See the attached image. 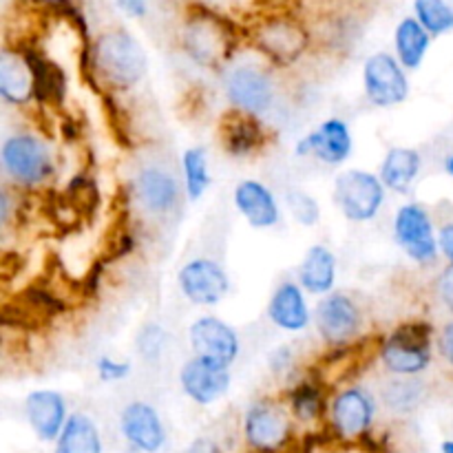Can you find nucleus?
I'll return each mask as SVG.
<instances>
[{
    "instance_id": "f257e3e1",
    "label": "nucleus",
    "mask_w": 453,
    "mask_h": 453,
    "mask_svg": "<svg viewBox=\"0 0 453 453\" xmlns=\"http://www.w3.org/2000/svg\"><path fill=\"white\" fill-rule=\"evenodd\" d=\"M93 73L113 91H128L146 73V53L124 27L102 31L88 51Z\"/></svg>"
},
{
    "instance_id": "f03ea898",
    "label": "nucleus",
    "mask_w": 453,
    "mask_h": 453,
    "mask_svg": "<svg viewBox=\"0 0 453 453\" xmlns=\"http://www.w3.org/2000/svg\"><path fill=\"white\" fill-rule=\"evenodd\" d=\"M181 49L195 65L221 71L234 51L233 25L211 9L193 7L181 27Z\"/></svg>"
},
{
    "instance_id": "7ed1b4c3",
    "label": "nucleus",
    "mask_w": 453,
    "mask_h": 453,
    "mask_svg": "<svg viewBox=\"0 0 453 453\" xmlns=\"http://www.w3.org/2000/svg\"><path fill=\"white\" fill-rule=\"evenodd\" d=\"M434 330L427 321H410L385 336L379 354L385 370L401 379H416L432 365Z\"/></svg>"
},
{
    "instance_id": "20e7f679",
    "label": "nucleus",
    "mask_w": 453,
    "mask_h": 453,
    "mask_svg": "<svg viewBox=\"0 0 453 453\" xmlns=\"http://www.w3.org/2000/svg\"><path fill=\"white\" fill-rule=\"evenodd\" d=\"M385 184L379 175L352 168L336 177L334 203L341 215L352 224H367L376 219L385 202Z\"/></svg>"
},
{
    "instance_id": "39448f33",
    "label": "nucleus",
    "mask_w": 453,
    "mask_h": 453,
    "mask_svg": "<svg viewBox=\"0 0 453 453\" xmlns=\"http://www.w3.org/2000/svg\"><path fill=\"white\" fill-rule=\"evenodd\" d=\"M0 162L9 180L20 186H38L53 175L47 144L31 133L7 137L0 149Z\"/></svg>"
},
{
    "instance_id": "423d86ee",
    "label": "nucleus",
    "mask_w": 453,
    "mask_h": 453,
    "mask_svg": "<svg viewBox=\"0 0 453 453\" xmlns=\"http://www.w3.org/2000/svg\"><path fill=\"white\" fill-rule=\"evenodd\" d=\"M394 239L401 250L418 265H434L441 257L432 215L423 203H405L394 217Z\"/></svg>"
},
{
    "instance_id": "0eeeda50",
    "label": "nucleus",
    "mask_w": 453,
    "mask_h": 453,
    "mask_svg": "<svg viewBox=\"0 0 453 453\" xmlns=\"http://www.w3.org/2000/svg\"><path fill=\"white\" fill-rule=\"evenodd\" d=\"M224 91L233 109L257 118L268 113L277 100V84L259 65H237L226 71Z\"/></svg>"
},
{
    "instance_id": "6e6552de",
    "label": "nucleus",
    "mask_w": 453,
    "mask_h": 453,
    "mask_svg": "<svg viewBox=\"0 0 453 453\" xmlns=\"http://www.w3.org/2000/svg\"><path fill=\"white\" fill-rule=\"evenodd\" d=\"M255 47L277 66H290L310 44L308 29L292 16H273L261 20L252 31Z\"/></svg>"
},
{
    "instance_id": "1a4fd4ad",
    "label": "nucleus",
    "mask_w": 453,
    "mask_h": 453,
    "mask_svg": "<svg viewBox=\"0 0 453 453\" xmlns=\"http://www.w3.org/2000/svg\"><path fill=\"white\" fill-rule=\"evenodd\" d=\"M363 87L367 100L379 109H392L410 97V80L392 53H372L363 65Z\"/></svg>"
},
{
    "instance_id": "9d476101",
    "label": "nucleus",
    "mask_w": 453,
    "mask_h": 453,
    "mask_svg": "<svg viewBox=\"0 0 453 453\" xmlns=\"http://www.w3.org/2000/svg\"><path fill=\"white\" fill-rule=\"evenodd\" d=\"M292 423L288 411L273 401H259L250 405L243 418L246 442L259 453H274L290 441Z\"/></svg>"
},
{
    "instance_id": "9b49d317",
    "label": "nucleus",
    "mask_w": 453,
    "mask_h": 453,
    "mask_svg": "<svg viewBox=\"0 0 453 453\" xmlns=\"http://www.w3.org/2000/svg\"><path fill=\"white\" fill-rule=\"evenodd\" d=\"M177 286L190 303L208 308V305L221 303L228 296L230 279L221 264L199 257L181 265L177 274Z\"/></svg>"
},
{
    "instance_id": "f8f14e48",
    "label": "nucleus",
    "mask_w": 453,
    "mask_h": 453,
    "mask_svg": "<svg viewBox=\"0 0 453 453\" xmlns=\"http://www.w3.org/2000/svg\"><path fill=\"white\" fill-rule=\"evenodd\" d=\"M314 323L327 345L341 348L357 339L361 332L363 317L352 296L343 295V292H332L319 301L317 310H314Z\"/></svg>"
},
{
    "instance_id": "ddd939ff",
    "label": "nucleus",
    "mask_w": 453,
    "mask_h": 453,
    "mask_svg": "<svg viewBox=\"0 0 453 453\" xmlns=\"http://www.w3.org/2000/svg\"><path fill=\"white\" fill-rule=\"evenodd\" d=\"M352 149L354 140L348 122L341 118H330L312 133H308L303 140L296 142L295 155L319 159L326 166H341L349 159Z\"/></svg>"
},
{
    "instance_id": "4468645a",
    "label": "nucleus",
    "mask_w": 453,
    "mask_h": 453,
    "mask_svg": "<svg viewBox=\"0 0 453 453\" xmlns=\"http://www.w3.org/2000/svg\"><path fill=\"white\" fill-rule=\"evenodd\" d=\"M181 392L197 405L206 407L226 396L230 389V367L203 357H193L180 370Z\"/></svg>"
},
{
    "instance_id": "2eb2a0df",
    "label": "nucleus",
    "mask_w": 453,
    "mask_h": 453,
    "mask_svg": "<svg viewBox=\"0 0 453 453\" xmlns=\"http://www.w3.org/2000/svg\"><path fill=\"white\" fill-rule=\"evenodd\" d=\"M188 343L195 357L211 358V361L233 365L239 358V336L233 327L219 317H199L188 327Z\"/></svg>"
},
{
    "instance_id": "dca6fc26",
    "label": "nucleus",
    "mask_w": 453,
    "mask_h": 453,
    "mask_svg": "<svg viewBox=\"0 0 453 453\" xmlns=\"http://www.w3.org/2000/svg\"><path fill=\"white\" fill-rule=\"evenodd\" d=\"M119 432L124 441L140 453H157L166 445L162 416L150 403L133 401L119 414Z\"/></svg>"
},
{
    "instance_id": "f3484780",
    "label": "nucleus",
    "mask_w": 453,
    "mask_h": 453,
    "mask_svg": "<svg viewBox=\"0 0 453 453\" xmlns=\"http://www.w3.org/2000/svg\"><path fill=\"white\" fill-rule=\"evenodd\" d=\"M330 423L343 441H357L374 423V398L363 388H348L330 405Z\"/></svg>"
},
{
    "instance_id": "a211bd4d",
    "label": "nucleus",
    "mask_w": 453,
    "mask_h": 453,
    "mask_svg": "<svg viewBox=\"0 0 453 453\" xmlns=\"http://www.w3.org/2000/svg\"><path fill=\"white\" fill-rule=\"evenodd\" d=\"M219 142L233 157H252L268 142V128L257 115L230 109L219 122Z\"/></svg>"
},
{
    "instance_id": "6ab92c4d",
    "label": "nucleus",
    "mask_w": 453,
    "mask_h": 453,
    "mask_svg": "<svg viewBox=\"0 0 453 453\" xmlns=\"http://www.w3.org/2000/svg\"><path fill=\"white\" fill-rule=\"evenodd\" d=\"M25 416L29 427L42 442H53L60 438L69 414L66 401L60 392L53 389H35L25 398Z\"/></svg>"
},
{
    "instance_id": "aec40b11",
    "label": "nucleus",
    "mask_w": 453,
    "mask_h": 453,
    "mask_svg": "<svg viewBox=\"0 0 453 453\" xmlns=\"http://www.w3.org/2000/svg\"><path fill=\"white\" fill-rule=\"evenodd\" d=\"M234 208L239 215L248 221L250 228L265 230L273 228L281 219V208H279L277 197L265 184L257 180H242L234 186L233 193Z\"/></svg>"
},
{
    "instance_id": "412c9836",
    "label": "nucleus",
    "mask_w": 453,
    "mask_h": 453,
    "mask_svg": "<svg viewBox=\"0 0 453 453\" xmlns=\"http://www.w3.org/2000/svg\"><path fill=\"white\" fill-rule=\"evenodd\" d=\"M135 197L149 215L164 217L180 202V184L164 168L146 166L135 177Z\"/></svg>"
},
{
    "instance_id": "4be33fe9",
    "label": "nucleus",
    "mask_w": 453,
    "mask_h": 453,
    "mask_svg": "<svg viewBox=\"0 0 453 453\" xmlns=\"http://www.w3.org/2000/svg\"><path fill=\"white\" fill-rule=\"evenodd\" d=\"M268 319L283 332H303L312 319L303 288L295 281H283L270 296Z\"/></svg>"
},
{
    "instance_id": "5701e85b",
    "label": "nucleus",
    "mask_w": 453,
    "mask_h": 453,
    "mask_svg": "<svg viewBox=\"0 0 453 453\" xmlns=\"http://www.w3.org/2000/svg\"><path fill=\"white\" fill-rule=\"evenodd\" d=\"M0 97L9 104H27L35 97L34 71L25 53L12 49L0 53Z\"/></svg>"
},
{
    "instance_id": "b1692460",
    "label": "nucleus",
    "mask_w": 453,
    "mask_h": 453,
    "mask_svg": "<svg viewBox=\"0 0 453 453\" xmlns=\"http://www.w3.org/2000/svg\"><path fill=\"white\" fill-rule=\"evenodd\" d=\"M299 286L314 296L332 295L336 283V257L323 243L310 248L296 270Z\"/></svg>"
},
{
    "instance_id": "393cba45",
    "label": "nucleus",
    "mask_w": 453,
    "mask_h": 453,
    "mask_svg": "<svg viewBox=\"0 0 453 453\" xmlns=\"http://www.w3.org/2000/svg\"><path fill=\"white\" fill-rule=\"evenodd\" d=\"M420 168H423V157L418 150L410 149V146H392L385 153L379 177L385 188L398 195H407L414 181L418 180Z\"/></svg>"
},
{
    "instance_id": "a878e982",
    "label": "nucleus",
    "mask_w": 453,
    "mask_h": 453,
    "mask_svg": "<svg viewBox=\"0 0 453 453\" xmlns=\"http://www.w3.org/2000/svg\"><path fill=\"white\" fill-rule=\"evenodd\" d=\"M432 44V35L427 34L423 25L416 18H403L394 34V47H396V58L403 69L416 71L423 65L425 56Z\"/></svg>"
},
{
    "instance_id": "bb28decb",
    "label": "nucleus",
    "mask_w": 453,
    "mask_h": 453,
    "mask_svg": "<svg viewBox=\"0 0 453 453\" xmlns=\"http://www.w3.org/2000/svg\"><path fill=\"white\" fill-rule=\"evenodd\" d=\"M53 453H102V436L96 420L80 411L71 414Z\"/></svg>"
},
{
    "instance_id": "cd10ccee",
    "label": "nucleus",
    "mask_w": 453,
    "mask_h": 453,
    "mask_svg": "<svg viewBox=\"0 0 453 453\" xmlns=\"http://www.w3.org/2000/svg\"><path fill=\"white\" fill-rule=\"evenodd\" d=\"M181 166H184V184L186 195L190 202H199L203 193L211 186V173H208V155L202 146L186 149L181 155Z\"/></svg>"
},
{
    "instance_id": "c85d7f7f",
    "label": "nucleus",
    "mask_w": 453,
    "mask_h": 453,
    "mask_svg": "<svg viewBox=\"0 0 453 453\" xmlns=\"http://www.w3.org/2000/svg\"><path fill=\"white\" fill-rule=\"evenodd\" d=\"M414 12L432 38L453 31V7L447 0H414Z\"/></svg>"
},
{
    "instance_id": "c756f323",
    "label": "nucleus",
    "mask_w": 453,
    "mask_h": 453,
    "mask_svg": "<svg viewBox=\"0 0 453 453\" xmlns=\"http://www.w3.org/2000/svg\"><path fill=\"white\" fill-rule=\"evenodd\" d=\"M423 398V385L414 379H401L388 383L383 389V403L388 410L396 414H410L420 405Z\"/></svg>"
},
{
    "instance_id": "7c9ffc66",
    "label": "nucleus",
    "mask_w": 453,
    "mask_h": 453,
    "mask_svg": "<svg viewBox=\"0 0 453 453\" xmlns=\"http://www.w3.org/2000/svg\"><path fill=\"white\" fill-rule=\"evenodd\" d=\"M323 392L314 383H301L290 394L292 416L301 423H314L323 414Z\"/></svg>"
},
{
    "instance_id": "2f4dec72",
    "label": "nucleus",
    "mask_w": 453,
    "mask_h": 453,
    "mask_svg": "<svg viewBox=\"0 0 453 453\" xmlns=\"http://www.w3.org/2000/svg\"><path fill=\"white\" fill-rule=\"evenodd\" d=\"M168 348V332L159 323H144L135 336V352L144 363H157Z\"/></svg>"
},
{
    "instance_id": "473e14b6",
    "label": "nucleus",
    "mask_w": 453,
    "mask_h": 453,
    "mask_svg": "<svg viewBox=\"0 0 453 453\" xmlns=\"http://www.w3.org/2000/svg\"><path fill=\"white\" fill-rule=\"evenodd\" d=\"M286 203L290 215L295 217L296 224L305 226V228H314V226L321 221V206H319L317 199L312 197L310 193L299 188L288 190L286 195Z\"/></svg>"
},
{
    "instance_id": "72a5a7b5",
    "label": "nucleus",
    "mask_w": 453,
    "mask_h": 453,
    "mask_svg": "<svg viewBox=\"0 0 453 453\" xmlns=\"http://www.w3.org/2000/svg\"><path fill=\"white\" fill-rule=\"evenodd\" d=\"M96 372L102 383H119V380L131 376V363L118 361L113 357H100L97 358Z\"/></svg>"
},
{
    "instance_id": "f704fd0d",
    "label": "nucleus",
    "mask_w": 453,
    "mask_h": 453,
    "mask_svg": "<svg viewBox=\"0 0 453 453\" xmlns=\"http://www.w3.org/2000/svg\"><path fill=\"white\" fill-rule=\"evenodd\" d=\"M270 363V370H273L274 376H283L295 367V357H292V349L288 345L283 348H277L268 358Z\"/></svg>"
},
{
    "instance_id": "c9c22d12",
    "label": "nucleus",
    "mask_w": 453,
    "mask_h": 453,
    "mask_svg": "<svg viewBox=\"0 0 453 453\" xmlns=\"http://www.w3.org/2000/svg\"><path fill=\"white\" fill-rule=\"evenodd\" d=\"M436 292H438V299L442 301L447 310L453 314V265L449 264L445 270L441 273L436 283Z\"/></svg>"
},
{
    "instance_id": "e433bc0d",
    "label": "nucleus",
    "mask_w": 453,
    "mask_h": 453,
    "mask_svg": "<svg viewBox=\"0 0 453 453\" xmlns=\"http://www.w3.org/2000/svg\"><path fill=\"white\" fill-rule=\"evenodd\" d=\"M436 345H438V352H441V357L453 367V319L451 321H447L445 326H442V330L438 332Z\"/></svg>"
},
{
    "instance_id": "4c0bfd02",
    "label": "nucleus",
    "mask_w": 453,
    "mask_h": 453,
    "mask_svg": "<svg viewBox=\"0 0 453 453\" xmlns=\"http://www.w3.org/2000/svg\"><path fill=\"white\" fill-rule=\"evenodd\" d=\"M438 243H441V255L453 265V221L442 226L438 233Z\"/></svg>"
},
{
    "instance_id": "58836bf2",
    "label": "nucleus",
    "mask_w": 453,
    "mask_h": 453,
    "mask_svg": "<svg viewBox=\"0 0 453 453\" xmlns=\"http://www.w3.org/2000/svg\"><path fill=\"white\" fill-rule=\"evenodd\" d=\"M118 7L131 18H144L149 12V0H118Z\"/></svg>"
},
{
    "instance_id": "ea45409f",
    "label": "nucleus",
    "mask_w": 453,
    "mask_h": 453,
    "mask_svg": "<svg viewBox=\"0 0 453 453\" xmlns=\"http://www.w3.org/2000/svg\"><path fill=\"white\" fill-rule=\"evenodd\" d=\"M188 453H224V451L219 449V445H217L212 438H197V441L188 447Z\"/></svg>"
},
{
    "instance_id": "a19ab883",
    "label": "nucleus",
    "mask_w": 453,
    "mask_h": 453,
    "mask_svg": "<svg viewBox=\"0 0 453 453\" xmlns=\"http://www.w3.org/2000/svg\"><path fill=\"white\" fill-rule=\"evenodd\" d=\"M445 171H447V175L453 177V153L447 155V159H445Z\"/></svg>"
},
{
    "instance_id": "79ce46f5",
    "label": "nucleus",
    "mask_w": 453,
    "mask_h": 453,
    "mask_svg": "<svg viewBox=\"0 0 453 453\" xmlns=\"http://www.w3.org/2000/svg\"><path fill=\"white\" fill-rule=\"evenodd\" d=\"M441 453H453V441H442Z\"/></svg>"
},
{
    "instance_id": "37998d69",
    "label": "nucleus",
    "mask_w": 453,
    "mask_h": 453,
    "mask_svg": "<svg viewBox=\"0 0 453 453\" xmlns=\"http://www.w3.org/2000/svg\"><path fill=\"white\" fill-rule=\"evenodd\" d=\"M40 3H47V4H62L65 0H40Z\"/></svg>"
}]
</instances>
